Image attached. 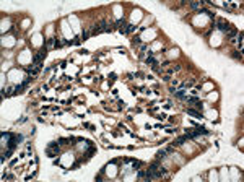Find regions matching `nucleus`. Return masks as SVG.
Returning a JSON list of instances; mask_svg holds the SVG:
<instances>
[{
	"label": "nucleus",
	"mask_w": 244,
	"mask_h": 182,
	"mask_svg": "<svg viewBox=\"0 0 244 182\" xmlns=\"http://www.w3.org/2000/svg\"><path fill=\"white\" fill-rule=\"evenodd\" d=\"M57 153H59V145L57 143H50L47 146V155L54 158V156H57Z\"/></svg>",
	"instance_id": "f257e3e1"
},
{
	"label": "nucleus",
	"mask_w": 244,
	"mask_h": 182,
	"mask_svg": "<svg viewBox=\"0 0 244 182\" xmlns=\"http://www.w3.org/2000/svg\"><path fill=\"white\" fill-rule=\"evenodd\" d=\"M217 28L220 29V31H223V33H228L229 29H231V28H229V25H228L225 20H218V21H217Z\"/></svg>",
	"instance_id": "f03ea898"
},
{
	"label": "nucleus",
	"mask_w": 244,
	"mask_h": 182,
	"mask_svg": "<svg viewBox=\"0 0 244 182\" xmlns=\"http://www.w3.org/2000/svg\"><path fill=\"white\" fill-rule=\"evenodd\" d=\"M42 57H46V49H44V47L41 49V50H39V52L36 54V55H34V64L38 65L39 62H41V59H42Z\"/></svg>",
	"instance_id": "7ed1b4c3"
},
{
	"label": "nucleus",
	"mask_w": 244,
	"mask_h": 182,
	"mask_svg": "<svg viewBox=\"0 0 244 182\" xmlns=\"http://www.w3.org/2000/svg\"><path fill=\"white\" fill-rule=\"evenodd\" d=\"M117 26H119V31L122 33V34H127V23L124 21V20H119V21L116 23Z\"/></svg>",
	"instance_id": "20e7f679"
},
{
	"label": "nucleus",
	"mask_w": 244,
	"mask_h": 182,
	"mask_svg": "<svg viewBox=\"0 0 244 182\" xmlns=\"http://www.w3.org/2000/svg\"><path fill=\"white\" fill-rule=\"evenodd\" d=\"M173 93H174V96L179 98V99H185V98H187V96H185V93H184V88H181V90H174Z\"/></svg>",
	"instance_id": "39448f33"
},
{
	"label": "nucleus",
	"mask_w": 244,
	"mask_h": 182,
	"mask_svg": "<svg viewBox=\"0 0 244 182\" xmlns=\"http://www.w3.org/2000/svg\"><path fill=\"white\" fill-rule=\"evenodd\" d=\"M187 114H189V116H194V117H197V119L202 117V114L197 112V111H194V109H187Z\"/></svg>",
	"instance_id": "423d86ee"
},
{
	"label": "nucleus",
	"mask_w": 244,
	"mask_h": 182,
	"mask_svg": "<svg viewBox=\"0 0 244 182\" xmlns=\"http://www.w3.org/2000/svg\"><path fill=\"white\" fill-rule=\"evenodd\" d=\"M226 34H228V38L231 39V41H234V38L238 36V33H236V29H229V31H228Z\"/></svg>",
	"instance_id": "0eeeda50"
},
{
	"label": "nucleus",
	"mask_w": 244,
	"mask_h": 182,
	"mask_svg": "<svg viewBox=\"0 0 244 182\" xmlns=\"http://www.w3.org/2000/svg\"><path fill=\"white\" fill-rule=\"evenodd\" d=\"M25 83H21V85H18V86H15V93L16 94H20V93H23V90H25Z\"/></svg>",
	"instance_id": "6e6552de"
},
{
	"label": "nucleus",
	"mask_w": 244,
	"mask_h": 182,
	"mask_svg": "<svg viewBox=\"0 0 244 182\" xmlns=\"http://www.w3.org/2000/svg\"><path fill=\"white\" fill-rule=\"evenodd\" d=\"M164 155H166V151H158V153H156V159L158 161H160V159H164Z\"/></svg>",
	"instance_id": "1a4fd4ad"
},
{
	"label": "nucleus",
	"mask_w": 244,
	"mask_h": 182,
	"mask_svg": "<svg viewBox=\"0 0 244 182\" xmlns=\"http://www.w3.org/2000/svg\"><path fill=\"white\" fill-rule=\"evenodd\" d=\"M190 7H192L194 10H197V8H200V7H202V2H192V3H190Z\"/></svg>",
	"instance_id": "9d476101"
},
{
	"label": "nucleus",
	"mask_w": 244,
	"mask_h": 182,
	"mask_svg": "<svg viewBox=\"0 0 244 182\" xmlns=\"http://www.w3.org/2000/svg\"><path fill=\"white\" fill-rule=\"evenodd\" d=\"M233 57H234V59H239V60H241V59H243V54L238 52V50H234V52H233Z\"/></svg>",
	"instance_id": "9b49d317"
},
{
	"label": "nucleus",
	"mask_w": 244,
	"mask_h": 182,
	"mask_svg": "<svg viewBox=\"0 0 244 182\" xmlns=\"http://www.w3.org/2000/svg\"><path fill=\"white\" fill-rule=\"evenodd\" d=\"M138 44H140V38H134V39H132V46H134V47L138 46Z\"/></svg>",
	"instance_id": "f8f14e48"
},
{
	"label": "nucleus",
	"mask_w": 244,
	"mask_h": 182,
	"mask_svg": "<svg viewBox=\"0 0 244 182\" xmlns=\"http://www.w3.org/2000/svg\"><path fill=\"white\" fill-rule=\"evenodd\" d=\"M135 31V26L134 25H127V33H134Z\"/></svg>",
	"instance_id": "ddd939ff"
},
{
	"label": "nucleus",
	"mask_w": 244,
	"mask_h": 182,
	"mask_svg": "<svg viewBox=\"0 0 244 182\" xmlns=\"http://www.w3.org/2000/svg\"><path fill=\"white\" fill-rule=\"evenodd\" d=\"M54 42H55L54 38H49V39H47V46H49V47H52V46H54Z\"/></svg>",
	"instance_id": "4468645a"
},
{
	"label": "nucleus",
	"mask_w": 244,
	"mask_h": 182,
	"mask_svg": "<svg viewBox=\"0 0 244 182\" xmlns=\"http://www.w3.org/2000/svg\"><path fill=\"white\" fill-rule=\"evenodd\" d=\"M88 36H90V31H83L81 33V39H86Z\"/></svg>",
	"instance_id": "2eb2a0df"
},
{
	"label": "nucleus",
	"mask_w": 244,
	"mask_h": 182,
	"mask_svg": "<svg viewBox=\"0 0 244 182\" xmlns=\"http://www.w3.org/2000/svg\"><path fill=\"white\" fill-rule=\"evenodd\" d=\"M60 145H67V141H70V138H60Z\"/></svg>",
	"instance_id": "dca6fc26"
},
{
	"label": "nucleus",
	"mask_w": 244,
	"mask_h": 182,
	"mask_svg": "<svg viewBox=\"0 0 244 182\" xmlns=\"http://www.w3.org/2000/svg\"><path fill=\"white\" fill-rule=\"evenodd\" d=\"M205 13H207V16H208V18H215V15H213V13H211V11H208V10H207Z\"/></svg>",
	"instance_id": "f3484780"
}]
</instances>
